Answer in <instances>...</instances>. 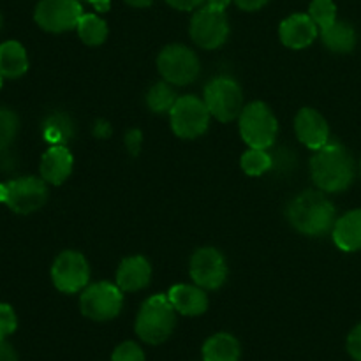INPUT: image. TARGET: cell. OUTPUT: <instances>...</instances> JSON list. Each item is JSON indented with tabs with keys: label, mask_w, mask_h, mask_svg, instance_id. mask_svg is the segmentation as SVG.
Listing matches in <instances>:
<instances>
[{
	"label": "cell",
	"mask_w": 361,
	"mask_h": 361,
	"mask_svg": "<svg viewBox=\"0 0 361 361\" xmlns=\"http://www.w3.org/2000/svg\"><path fill=\"white\" fill-rule=\"evenodd\" d=\"M310 175L323 192H342L355 180V161L348 148L328 141L310 159Z\"/></svg>",
	"instance_id": "obj_1"
},
{
	"label": "cell",
	"mask_w": 361,
	"mask_h": 361,
	"mask_svg": "<svg viewBox=\"0 0 361 361\" xmlns=\"http://www.w3.org/2000/svg\"><path fill=\"white\" fill-rule=\"evenodd\" d=\"M288 221L302 235L323 236L334 229L337 210L323 190H305L289 203Z\"/></svg>",
	"instance_id": "obj_2"
},
{
	"label": "cell",
	"mask_w": 361,
	"mask_h": 361,
	"mask_svg": "<svg viewBox=\"0 0 361 361\" xmlns=\"http://www.w3.org/2000/svg\"><path fill=\"white\" fill-rule=\"evenodd\" d=\"M176 326V310L168 295H154L141 305L136 317V334L152 345L162 344L171 337Z\"/></svg>",
	"instance_id": "obj_3"
},
{
	"label": "cell",
	"mask_w": 361,
	"mask_h": 361,
	"mask_svg": "<svg viewBox=\"0 0 361 361\" xmlns=\"http://www.w3.org/2000/svg\"><path fill=\"white\" fill-rule=\"evenodd\" d=\"M240 134L249 148L268 150L277 140L279 123L271 109L264 102L256 101L247 104L238 116Z\"/></svg>",
	"instance_id": "obj_4"
},
{
	"label": "cell",
	"mask_w": 361,
	"mask_h": 361,
	"mask_svg": "<svg viewBox=\"0 0 361 361\" xmlns=\"http://www.w3.org/2000/svg\"><path fill=\"white\" fill-rule=\"evenodd\" d=\"M210 116L204 101L196 95L178 97L169 111L173 133L182 140H196L203 136L210 127Z\"/></svg>",
	"instance_id": "obj_5"
},
{
	"label": "cell",
	"mask_w": 361,
	"mask_h": 361,
	"mask_svg": "<svg viewBox=\"0 0 361 361\" xmlns=\"http://www.w3.org/2000/svg\"><path fill=\"white\" fill-rule=\"evenodd\" d=\"M203 101L210 115L224 123L238 118L243 109L242 88L235 80L226 76L214 78L204 87Z\"/></svg>",
	"instance_id": "obj_6"
},
{
	"label": "cell",
	"mask_w": 361,
	"mask_h": 361,
	"mask_svg": "<svg viewBox=\"0 0 361 361\" xmlns=\"http://www.w3.org/2000/svg\"><path fill=\"white\" fill-rule=\"evenodd\" d=\"M122 289L111 282H97L83 289L80 307L81 314L92 321H111L122 312L123 295Z\"/></svg>",
	"instance_id": "obj_7"
},
{
	"label": "cell",
	"mask_w": 361,
	"mask_h": 361,
	"mask_svg": "<svg viewBox=\"0 0 361 361\" xmlns=\"http://www.w3.org/2000/svg\"><path fill=\"white\" fill-rule=\"evenodd\" d=\"M157 67L168 83L183 87L190 85L200 74V59L183 44H169L159 53Z\"/></svg>",
	"instance_id": "obj_8"
},
{
	"label": "cell",
	"mask_w": 361,
	"mask_h": 361,
	"mask_svg": "<svg viewBox=\"0 0 361 361\" xmlns=\"http://www.w3.org/2000/svg\"><path fill=\"white\" fill-rule=\"evenodd\" d=\"M48 201V183L37 176H20L6 183V201L14 214L28 215L41 210Z\"/></svg>",
	"instance_id": "obj_9"
},
{
	"label": "cell",
	"mask_w": 361,
	"mask_h": 361,
	"mask_svg": "<svg viewBox=\"0 0 361 361\" xmlns=\"http://www.w3.org/2000/svg\"><path fill=\"white\" fill-rule=\"evenodd\" d=\"M51 281L60 293L66 295L80 293L90 281V267L87 257L76 250H63L53 261Z\"/></svg>",
	"instance_id": "obj_10"
},
{
	"label": "cell",
	"mask_w": 361,
	"mask_h": 361,
	"mask_svg": "<svg viewBox=\"0 0 361 361\" xmlns=\"http://www.w3.org/2000/svg\"><path fill=\"white\" fill-rule=\"evenodd\" d=\"M83 7L80 0H41L34 11V20L42 30L51 34L73 30L78 27Z\"/></svg>",
	"instance_id": "obj_11"
},
{
	"label": "cell",
	"mask_w": 361,
	"mask_h": 361,
	"mask_svg": "<svg viewBox=\"0 0 361 361\" xmlns=\"http://www.w3.org/2000/svg\"><path fill=\"white\" fill-rule=\"evenodd\" d=\"M190 37L200 48L217 49L228 41L229 21L224 11L214 9L210 6L201 7L190 20Z\"/></svg>",
	"instance_id": "obj_12"
},
{
	"label": "cell",
	"mask_w": 361,
	"mask_h": 361,
	"mask_svg": "<svg viewBox=\"0 0 361 361\" xmlns=\"http://www.w3.org/2000/svg\"><path fill=\"white\" fill-rule=\"evenodd\" d=\"M190 277L194 284L207 291H215L222 288L228 279V264H226L224 256L221 250L214 247H203L197 249L190 257Z\"/></svg>",
	"instance_id": "obj_13"
},
{
	"label": "cell",
	"mask_w": 361,
	"mask_h": 361,
	"mask_svg": "<svg viewBox=\"0 0 361 361\" xmlns=\"http://www.w3.org/2000/svg\"><path fill=\"white\" fill-rule=\"evenodd\" d=\"M295 133L310 150H319L330 141V127L326 118L314 108L300 109L295 118Z\"/></svg>",
	"instance_id": "obj_14"
},
{
	"label": "cell",
	"mask_w": 361,
	"mask_h": 361,
	"mask_svg": "<svg viewBox=\"0 0 361 361\" xmlns=\"http://www.w3.org/2000/svg\"><path fill=\"white\" fill-rule=\"evenodd\" d=\"M319 28L314 23L312 18L309 14H291L286 18L279 28V35H281L282 44L288 46L291 49H303L307 46L312 44L316 41Z\"/></svg>",
	"instance_id": "obj_15"
},
{
	"label": "cell",
	"mask_w": 361,
	"mask_h": 361,
	"mask_svg": "<svg viewBox=\"0 0 361 361\" xmlns=\"http://www.w3.org/2000/svg\"><path fill=\"white\" fill-rule=\"evenodd\" d=\"M74 159L69 148L63 145H55L48 148L41 159V178L51 185H62L73 173Z\"/></svg>",
	"instance_id": "obj_16"
},
{
	"label": "cell",
	"mask_w": 361,
	"mask_h": 361,
	"mask_svg": "<svg viewBox=\"0 0 361 361\" xmlns=\"http://www.w3.org/2000/svg\"><path fill=\"white\" fill-rule=\"evenodd\" d=\"M152 267L147 257L130 256L120 263L116 270V286L123 293L141 291L150 284Z\"/></svg>",
	"instance_id": "obj_17"
},
{
	"label": "cell",
	"mask_w": 361,
	"mask_h": 361,
	"mask_svg": "<svg viewBox=\"0 0 361 361\" xmlns=\"http://www.w3.org/2000/svg\"><path fill=\"white\" fill-rule=\"evenodd\" d=\"M168 298L175 307L176 314L187 317H196L207 312L208 296L203 288L189 284H176L169 289Z\"/></svg>",
	"instance_id": "obj_18"
},
{
	"label": "cell",
	"mask_w": 361,
	"mask_h": 361,
	"mask_svg": "<svg viewBox=\"0 0 361 361\" xmlns=\"http://www.w3.org/2000/svg\"><path fill=\"white\" fill-rule=\"evenodd\" d=\"M335 245L344 252H358L361 250V210H351L341 219H337L331 229Z\"/></svg>",
	"instance_id": "obj_19"
},
{
	"label": "cell",
	"mask_w": 361,
	"mask_h": 361,
	"mask_svg": "<svg viewBox=\"0 0 361 361\" xmlns=\"http://www.w3.org/2000/svg\"><path fill=\"white\" fill-rule=\"evenodd\" d=\"M28 71L27 49L18 41L0 44V73L7 80H18Z\"/></svg>",
	"instance_id": "obj_20"
},
{
	"label": "cell",
	"mask_w": 361,
	"mask_h": 361,
	"mask_svg": "<svg viewBox=\"0 0 361 361\" xmlns=\"http://www.w3.org/2000/svg\"><path fill=\"white\" fill-rule=\"evenodd\" d=\"M240 355L238 341L229 334H215L203 345L204 361H238Z\"/></svg>",
	"instance_id": "obj_21"
},
{
	"label": "cell",
	"mask_w": 361,
	"mask_h": 361,
	"mask_svg": "<svg viewBox=\"0 0 361 361\" xmlns=\"http://www.w3.org/2000/svg\"><path fill=\"white\" fill-rule=\"evenodd\" d=\"M321 39L330 51L341 53V55L351 53L356 46L355 28L345 21L337 20L331 27L321 30Z\"/></svg>",
	"instance_id": "obj_22"
},
{
	"label": "cell",
	"mask_w": 361,
	"mask_h": 361,
	"mask_svg": "<svg viewBox=\"0 0 361 361\" xmlns=\"http://www.w3.org/2000/svg\"><path fill=\"white\" fill-rule=\"evenodd\" d=\"M74 130H76L74 122L66 113H53L42 123V136L48 143H51V147L55 145L66 147V143H69L74 137Z\"/></svg>",
	"instance_id": "obj_23"
},
{
	"label": "cell",
	"mask_w": 361,
	"mask_h": 361,
	"mask_svg": "<svg viewBox=\"0 0 361 361\" xmlns=\"http://www.w3.org/2000/svg\"><path fill=\"white\" fill-rule=\"evenodd\" d=\"M81 41L88 46H99L108 37V25L97 14H83L76 27Z\"/></svg>",
	"instance_id": "obj_24"
},
{
	"label": "cell",
	"mask_w": 361,
	"mask_h": 361,
	"mask_svg": "<svg viewBox=\"0 0 361 361\" xmlns=\"http://www.w3.org/2000/svg\"><path fill=\"white\" fill-rule=\"evenodd\" d=\"M176 92L173 90L171 83L168 81H159L152 85L147 92V106L154 113H169L176 102Z\"/></svg>",
	"instance_id": "obj_25"
},
{
	"label": "cell",
	"mask_w": 361,
	"mask_h": 361,
	"mask_svg": "<svg viewBox=\"0 0 361 361\" xmlns=\"http://www.w3.org/2000/svg\"><path fill=\"white\" fill-rule=\"evenodd\" d=\"M240 164H242V169L249 176H261L274 168V157L267 150H261V148H249L242 155Z\"/></svg>",
	"instance_id": "obj_26"
},
{
	"label": "cell",
	"mask_w": 361,
	"mask_h": 361,
	"mask_svg": "<svg viewBox=\"0 0 361 361\" xmlns=\"http://www.w3.org/2000/svg\"><path fill=\"white\" fill-rule=\"evenodd\" d=\"M309 16L319 30L331 27L337 21V6L334 0H312L309 7Z\"/></svg>",
	"instance_id": "obj_27"
},
{
	"label": "cell",
	"mask_w": 361,
	"mask_h": 361,
	"mask_svg": "<svg viewBox=\"0 0 361 361\" xmlns=\"http://www.w3.org/2000/svg\"><path fill=\"white\" fill-rule=\"evenodd\" d=\"M20 130V118L9 108H0V152L7 150L14 143Z\"/></svg>",
	"instance_id": "obj_28"
},
{
	"label": "cell",
	"mask_w": 361,
	"mask_h": 361,
	"mask_svg": "<svg viewBox=\"0 0 361 361\" xmlns=\"http://www.w3.org/2000/svg\"><path fill=\"white\" fill-rule=\"evenodd\" d=\"M111 361H145V353L136 342H122L113 351Z\"/></svg>",
	"instance_id": "obj_29"
},
{
	"label": "cell",
	"mask_w": 361,
	"mask_h": 361,
	"mask_svg": "<svg viewBox=\"0 0 361 361\" xmlns=\"http://www.w3.org/2000/svg\"><path fill=\"white\" fill-rule=\"evenodd\" d=\"M18 328L16 312L7 303H0V338H7Z\"/></svg>",
	"instance_id": "obj_30"
},
{
	"label": "cell",
	"mask_w": 361,
	"mask_h": 361,
	"mask_svg": "<svg viewBox=\"0 0 361 361\" xmlns=\"http://www.w3.org/2000/svg\"><path fill=\"white\" fill-rule=\"evenodd\" d=\"M348 353L351 355L353 360L361 361V323L356 328H353V331L349 334Z\"/></svg>",
	"instance_id": "obj_31"
},
{
	"label": "cell",
	"mask_w": 361,
	"mask_h": 361,
	"mask_svg": "<svg viewBox=\"0 0 361 361\" xmlns=\"http://www.w3.org/2000/svg\"><path fill=\"white\" fill-rule=\"evenodd\" d=\"M141 141H143V134H141V130L133 129L126 134V147L133 155L140 154Z\"/></svg>",
	"instance_id": "obj_32"
},
{
	"label": "cell",
	"mask_w": 361,
	"mask_h": 361,
	"mask_svg": "<svg viewBox=\"0 0 361 361\" xmlns=\"http://www.w3.org/2000/svg\"><path fill=\"white\" fill-rule=\"evenodd\" d=\"M173 9H178V11H194L197 7L203 6L207 0H166Z\"/></svg>",
	"instance_id": "obj_33"
},
{
	"label": "cell",
	"mask_w": 361,
	"mask_h": 361,
	"mask_svg": "<svg viewBox=\"0 0 361 361\" xmlns=\"http://www.w3.org/2000/svg\"><path fill=\"white\" fill-rule=\"evenodd\" d=\"M0 361H18L16 351L6 338H0Z\"/></svg>",
	"instance_id": "obj_34"
},
{
	"label": "cell",
	"mask_w": 361,
	"mask_h": 361,
	"mask_svg": "<svg viewBox=\"0 0 361 361\" xmlns=\"http://www.w3.org/2000/svg\"><path fill=\"white\" fill-rule=\"evenodd\" d=\"M268 2H270V0H235V4L240 7V9L249 11V13L261 9V7L267 6Z\"/></svg>",
	"instance_id": "obj_35"
},
{
	"label": "cell",
	"mask_w": 361,
	"mask_h": 361,
	"mask_svg": "<svg viewBox=\"0 0 361 361\" xmlns=\"http://www.w3.org/2000/svg\"><path fill=\"white\" fill-rule=\"evenodd\" d=\"M94 134L97 137H101V140H106V137L111 134V127L108 126V122H102V120H99V122H95V126H94Z\"/></svg>",
	"instance_id": "obj_36"
},
{
	"label": "cell",
	"mask_w": 361,
	"mask_h": 361,
	"mask_svg": "<svg viewBox=\"0 0 361 361\" xmlns=\"http://www.w3.org/2000/svg\"><path fill=\"white\" fill-rule=\"evenodd\" d=\"M229 4H231V0H207V6L214 7V9H219V11H224Z\"/></svg>",
	"instance_id": "obj_37"
},
{
	"label": "cell",
	"mask_w": 361,
	"mask_h": 361,
	"mask_svg": "<svg viewBox=\"0 0 361 361\" xmlns=\"http://www.w3.org/2000/svg\"><path fill=\"white\" fill-rule=\"evenodd\" d=\"M126 2L133 7H148V6H152V2H154V0H126Z\"/></svg>",
	"instance_id": "obj_38"
},
{
	"label": "cell",
	"mask_w": 361,
	"mask_h": 361,
	"mask_svg": "<svg viewBox=\"0 0 361 361\" xmlns=\"http://www.w3.org/2000/svg\"><path fill=\"white\" fill-rule=\"evenodd\" d=\"M85 2L94 4V6L97 7V9H101V11L108 9V0H85Z\"/></svg>",
	"instance_id": "obj_39"
},
{
	"label": "cell",
	"mask_w": 361,
	"mask_h": 361,
	"mask_svg": "<svg viewBox=\"0 0 361 361\" xmlns=\"http://www.w3.org/2000/svg\"><path fill=\"white\" fill-rule=\"evenodd\" d=\"M6 201V183H0V203Z\"/></svg>",
	"instance_id": "obj_40"
},
{
	"label": "cell",
	"mask_w": 361,
	"mask_h": 361,
	"mask_svg": "<svg viewBox=\"0 0 361 361\" xmlns=\"http://www.w3.org/2000/svg\"><path fill=\"white\" fill-rule=\"evenodd\" d=\"M2 83H4V76H2V73H0V88H2Z\"/></svg>",
	"instance_id": "obj_41"
},
{
	"label": "cell",
	"mask_w": 361,
	"mask_h": 361,
	"mask_svg": "<svg viewBox=\"0 0 361 361\" xmlns=\"http://www.w3.org/2000/svg\"><path fill=\"white\" fill-rule=\"evenodd\" d=\"M0 27H2V16H0Z\"/></svg>",
	"instance_id": "obj_42"
},
{
	"label": "cell",
	"mask_w": 361,
	"mask_h": 361,
	"mask_svg": "<svg viewBox=\"0 0 361 361\" xmlns=\"http://www.w3.org/2000/svg\"><path fill=\"white\" fill-rule=\"evenodd\" d=\"M360 176H361V161H360Z\"/></svg>",
	"instance_id": "obj_43"
}]
</instances>
